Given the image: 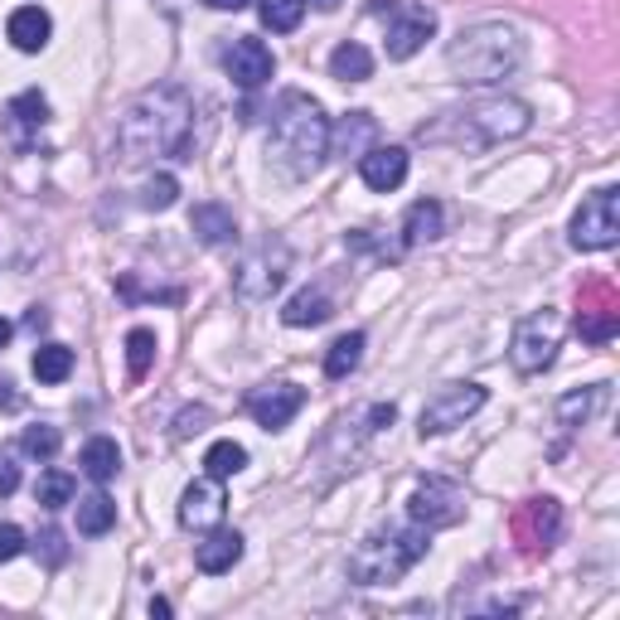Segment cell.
Here are the masks:
<instances>
[{
    "instance_id": "6da1fadb",
    "label": "cell",
    "mask_w": 620,
    "mask_h": 620,
    "mask_svg": "<svg viewBox=\"0 0 620 620\" xmlns=\"http://www.w3.org/2000/svg\"><path fill=\"white\" fill-rule=\"evenodd\" d=\"M189 127H195V97L185 87H151L137 103L121 112L117 127V151L127 165H145L155 155H175V161H195L189 155Z\"/></svg>"
},
{
    "instance_id": "7a4b0ae2",
    "label": "cell",
    "mask_w": 620,
    "mask_h": 620,
    "mask_svg": "<svg viewBox=\"0 0 620 620\" xmlns=\"http://www.w3.org/2000/svg\"><path fill=\"white\" fill-rule=\"evenodd\" d=\"M325 155H330V121L320 103H311L306 93H286L272 112V161L281 175L306 179L320 171Z\"/></svg>"
},
{
    "instance_id": "3957f363",
    "label": "cell",
    "mask_w": 620,
    "mask_h": 620,
    "mask_svg": "<svg viewBox=\"0 0 620 620\" xmlns=\"http://www.w3.org/2000/svg\"><path fill=\"white\" fill-rule=\"evenodd\" d=\"M534 112L518 97H484V103H470L460 112H446L442 121L422 127V141L436 145H470V151H484V145H500L510 137H524Z\"/></svg>"
},
{
    "instance_id": "277c9868",
    "label": "cell",
    "mask_w": 620,
    "mask_h": 620,
    "mask_svg": "<svg viewBox=\"0 0 620 620\" xmlns=\"http://www.w3.org/2000/svg\"><path fill=\"white\" fill-rule=\"evenodd\" d=\"M524 63V39L510 25H470L451 39L446 49V69L460 83H504L510 73H518Z\"/></svg>"
},
{
    "instance_id": "5b68a950",
    "label": "cell",
    "mask_w": 620,
    "mask_h": 620,
    "mask_svg": "<svg viewBox=\"0 0 620 620\" xmlns=\"http://www.w3.org/2000/svg\"><path fill=\"white\" fill-rule=\"evenodd\" d=\"M426 558V528H378L374 538H364L359 552L349 558V577L359 586H388L408 577L417 562Z\"/></svg>"
},
{
    "instance_id": "8992f818",
    "label": "cell",
    "mask_w": 620,
    "mask_h": 620,
    "mask_svg": "<svg viewBox=\"0 0 620 620\" xmlns=\"http://www.w3.org/2000/svg\"><path fill=\"white\" fill-rule=\"evenodd\" d=\"M558 344H562V315L543 306L514 325L510 359H514L518 374H543L552 359H558Z\"/></svg>"
},
{
    "instance_id": "52a82bcc",
    "label": "cell",
    "mask_w": 620,
    "mask_h": 620,
    "mask_svg": "<svg viewBox=\"0 0 620 620\" xmlns=\"http://www.w3.org/2000/svg\"><path fill=\"white\" fill-rule=\"evenodd\" d=\"M374 15L388 20V59H412L426 39L436 35V15L426 5H412V0H374Z\"/></svg>"
},
{
    "instance_id": "ba28073f",
    "label": "cell",
    "mask_w": 620,
    "mask_h": 620,
    "mask_svg": "<svg viewBox=\"0 0 620 620\" xmlns=\"http://www.w3.org/2000/svg\"><path fill=\"white\" fill-rule=\"evenodd\" d=\"M572 243H577L582 253H601V247L620 243V189L616 185H606L582 199L577 219H572Z\"/></svg>"
},
{
    "instance_id": "9c48e42d",
    "label": "cell",
    "mask_w": 620,
    "mask_h": 620,
    "mask_svg": "<svg viewBox=\"0 0 620 620\" xmlns=\"http://www.w3.org/2000/svg\"><path fill=\"white\" fill-rule=\"evenodd\" d=\"M408 514H412V524L417 528H451V524H460L466 518V490H460L456 480H422L412 490V500H408Z\"/></svg>"
},
{
    "instance_id": "30bf717a",
    "label": "cell",
    "mask_w": 620,
    "mask_h": 620,
    "mask_svg": "<svg viewBox=\"0 0 620 620\" xmlns=\"http://www.w3.org/2000/svg\"><path fill=\"white\" fill-rule=\"evenodd\" d=\"M510 534H514V543L528 552V558H543V552L562 538V504L558 500H524L514 510L510 518Z\"/></svg>"
},
{
    "instance_id": "8fae6325",
    "label": "cell",
    "mask_w": 620,
    "mask_h": 620,
    "mask_svg": "<svg viewBox=\"0 0 620 620\" xmlns=\"http://www.w3.org/2000/svg\"><path fill=\"white\" fill-rule=\"evenodd\" d=\"M577 335L586 344H611L620 335V296L611 281H586L577 296Z\"/></svg>"
},
{
    "instance_id": "7c38bea8",
    "label": "cell",
    "mask_w": 620,
    "mask_h": 620,
    "mask_svg": "<svg viewBox=\"0 0 620 620\" xmlns=\"http://www.w3.org/2000/svg\"><path fill=\"white\" fill-rule=\"evenodd\" d=\"M480 408H484V388H480V383H451V388H442L422 408V417H417V432H422V436H442V432H451V426L466 422V417H476Z\"/></svg>"
},
{
    "instance_id": "4fadbf2b",
    "label": "cell",
    "mask_w": 620,
    "mask_h": 620,
    "mask_svg": "<svg viewBox=\"0 0 620 620\" xmlns=\"http://www.w3.org/2000/svg\"><path fill=\"white\" fill-rule=\"evenodd\" d=\"M301 408H306V388H296V383H267V388L247 393V412H253L257 426H267V432H281Z\"/></svg>"
},
{
    "instance_id": "5bb4252c",
    "label": "cell",
    "mask_w": 620,
    "mask_h": 620,
    "mask_svg": "<svg viewBox=\"0 0 620 620\" xmlns=\"http://www.w3.org/2000/svg\"><path fill=\"white\" fill-rule=\"evenodd\" d=\"M281 281H286V247H277V257H272V243H267L262 253L247 257L238 267V296L243 301H272L281 291Z\"/></svg>"
},
{
    "instance_id": "9a60e30c",
    "label": "cell",
    "mask_w": 620,
    "mask_h": 620,
    "mask_svg": "<svg viewBox=\"0 0 620 620\" xmlns=\"http://www.w3.org/2000/svg\"><path fill=\"white\" fill-rule=\"evenodd\" d=\"M223 63H229V78L238 87H262L267 78H272L277 69V59H272V49H267L262 39H233L229 44V54H223Z\"/></svg>"
},
{
    "instance_id": "2e32d148",
    "label": "cell",
    "mask_w": 620,
    "mask_h": 620,
    "mask_svg": "<svg viewBox=\"0 0 620 620\" xmlns=\"http://www.w3.org/2000/svg\"><path fill=\"white\" fill-rule=\"evenodd\" d=\"M359 175H364L369 189L388 195V189H398L402 179H408V151H402V145H369V151L359 155Z\"/></svg>"
},
{
    "instance_id": "e0dca14e",
    "label": "cell",
    "mask_w": 620,
    "mask_h": 620,
    "mask_svg": "<svg viewBox=\"0 0 620 620\" xmlns=\"http://www.w3.org/2000/svg\"><path fill=\"white\" fill-rule=\"evenodd\" d=\"M219 518H223V490L213 476L195 480L185 494H179V524L185 528H199V534H204V528H213Z\"/></svg>"
},
{
    "instance_id": "ac0fdd59",
    "label": "cell",
    "mask_w": 620,
    "mask_h": 620,
    "mask_svg": "<svg viewBox=\"0 0 620 620\" xmlns=\"http://www.w3.org/2000/svg\"><path fill=\"white\" fill-rule=\"evenodd\" d=\"M243 558V534L238 528H213V534L199 543L195 562L199 572H209V577H219V572H233V562Z\"/></svg>"
},
{
    "instance_id": "d6986e66",
    "label": "cell",
    "mask_w": 620,
    "mask_h": 620,
    "mask_svg": "<svg viewBox=\"0 0 620 620\" xmlns=\"http://www.w3.org/2000/svg\"><path fill=\"white\" fill-rule=\"evenodd\" d=\"M49 15H44L39 5H20L15 15H10V44H15L20 54H39L44 44H49Z\"/></svg>"
},
{
    "instance_id": "ffe728a7",
    "label": "cell",
    "mask_w": 620,
    "mask_h": 620,
    "mask_svg": "<svg viewBox=\"0 0 620 620\" xmlns=\"http://www.w3.org/2000/svg\"><path fill=\"white\" fill-rule=\"evenodd\" d=\"M189 229H195L199 243L223 247V243H233L238 223H233V209H223V204H199L195 213H189Z\"/></svg>"
},
{
    "instance_id": "44dd1931",
    "label": "cell",
    "mask_w": 620,
    "mask_h": 620,
    "mask_svg": "<svg viewBox=\"0 0 620 620\" xmlns=\"http://www.w3.org/2000/svg\"><path fill=\"white\" fill-rule=\"evenodd\" d=\"M374 131L378 127H374L369 112H349L340 127H330V141H335V151H340V155H364L369 141H374Z\"/></svg>"
},
{
    "instance_id": "7402d4cb",
    "label": "cell",
    "mask_w": 620,
    "mask_h": 620,
    "mask_svg": "<svg viewBox=\"0 0 620 620\" xmlns=\"http://www.w3.org/2000/svg\"><path fill=\"white\" fill-rule=\"evenodd\" d=\"M330 73L340 78V83H364L369 73H374V54L364 49V44H354V39H344L340 49L330 54Z\"/></svg>"
},
{
    "instance_id": "603a6c76",
    "label": "cell",
    "mask_w": 620,
    "mask_h": 620,
    "mask_svg": "<svg viewBox=\"0 0 620 620\" xmlns=\"http://www.w3.org/2000/svg\"><path fill=\"white\" fill-rule=\"evenodd\" d=\"M330 315H335V306H330L325 291H301V296H291V306L281 311V320L296 325V330H306V325H325Z\"/></svg>"
},
{
    "instance_id": "cb8c5ba5",
    "label": "cell",
    "mask_w": 620,
    "mask_h": 620,
    "mask_svg": "<svg viewBox=\"0 0 620 620\" xmlns=\"http://www.w3.org/2000/svg\"><path fill=\"white\" fill-rule=\"evenodd\" d=\"M121 470V451H117V442H112V436H93V442L83 446V476L87 480H112Z\"/></svg>"
},
{
    "instance_id": "d4e9b609",
    "label": "cell",
    "mask_w": 620,
    "mask_h": 620,
    "mask_svg": "<svg viewBox=\"0 0 620 620\" xmlns=\"http://www.w3.org/2000/svg\"><path fill=\"white\" fill-rule=\"evenodd\" d=\"M402 233H408V243L442 238V204H436V199H417L408 209V219H402Z\"/></svg>"
},
{
    "instance_id": "484cf974",
    "label": "cell",
    "mask_w": 620,
    "mask_h": 620,
    "mask_svg": "<svg viewBox=\"0 0 620 620\" xmlns=\"http://www.w3.org/2000/svg\"><path fill=\"white\" fill-rule=\"evenodd\" d=\"M112 524H117V504H112L107 494H87V500H78V534L103 538Z\"/></svg>"
},
{
    "instance_id": "4316f807",
    "label": "cell",
    "mask_w": 620,
    "mask_h": 620,
    "mask_svg": "<svg viewBox=\"0 0 620 620\" xmlns=\"http://www.w3.org/2000/svg\"><path fill=\"white\" fill-rule=\"evenodd\" d=\"M359 359H364V335L349 330V335H340V340L330 344V354H325V374H330V378H349L359 369Z\"/></svg>"
},
{
    "instance_id": "83f0119b",
    "label": "cell",
    "mask_w": 620,
    "mask_h": 620,
    "mask_svg": "<svg viewBox=\"0 0 620 620\" xmlns=\"http://www.w3.org/2000/svg\"><path fill=\"white\" fill-rule=\"evenodd\" d=\"M73 374V349L69 344H39L35 349V378L39 383H63Z\"/></svg>"
},
{
    "instance_id": "f1b7e54d",
    "label": "cell",
    "mask_w": 620,
    "mask_h": 620,
    "mask_svg": "<svg viewBox=\"0 0 620 620\" xmlns=\"http://www.w3.org/2000/svg\"><path fill=\"white\" fill-rule=\"evenodd\" d=\"M73 476L69 470H44L39 484H35V504H44V510H63V504H73Z\"/></svg>"
},
{
    "instance_id": "f546056e",
    "label": "cell",
    "mask_w": 620,
    "mask_h": 620,
    "mask_svg": "<svg viewBox=\"0 0 620 620\" xmlns=\"http://www.w3.org/2000/svg\"><path fill=\"white\" fill-rule=\"evenodd\" d=\"M262 25L277 30V35H291V30L301 25V15H306V0H262Z\"/></svg>"
},
{
    "instance_id": "4dcf8cb0",
    "label": "cell",
    "mask_w": 620,
    "mask_h": 620,
    "mask_svg": "<svg viewBox=\"0 0 620 620\" xmlns=\"http://www.w3.org/2000/svg\"><path fill=\"white\" fill-rule=\"evenodd\" d=\"M155 364V330H131L127 335V374L145 378Z\"/></svg>"
},
{
    "instance_id": "1f68e13d",
    "label": "cell",
    "mask_w": 620,
    "mask_h": 620,
    "mask_svg": "<svg viewBox=\"0 0 620 620\" xmlns=\"http://www.w3.org/2000/svg\"><path fill=\"white\" fill-rule=\"evenodd\" d=\"M204 466H209L213 480H229V476H238V470L247 466V451L238 442H219V446H209Z\"/></svg>"
},
{
    "instance_id": "d6a6232c",
    "label": "cell",
    "mask_w": 620,
    "mask_h": 620,
    "mask_svg": "<svg viewBox=\"0 0 620 620\" xmlns=\"http://www.w3.org/2000/svg\"><path fill=\"white\" fill-rule=\"evenodd\" d=\"M20 446H25V456H35V460H54L59 456V446H63V436H59V426H25V436H20Z\"/></svg>"
},
{
    "instance_id": "836d02e7",
    "label": "cell",
    "mask_w": 620,
    "mask_h": 620,
    "mask_svg": "<svg viewBox=\"0 0 620 620\" xmlns=\"http://www.w3.org/2000/svg\"><path fill=\"white\" fill-rule=\"evenodd\" d=\"M5 117L20 121V127H44V121H49V103H44V93H35V87H30V93H20L15 103H10Z\"/></svg>"
},
{
    "instance_id": "e575fe53",
    "label": "cell",
    "mask_w": 620,
    "mask_h": 620,
    "mask_svg": "<svg viewBox=\"0 0 620 620\" xmlns=\"http://www.w3.org/2000/svg\"><path fill=\"white\" fill-rule=\"evenodd\" d=\"M601 402V388H586V393H568V398L558 402V417H562V426H577L592 417V408Z\"/></svg>"
},
{
    "instance_id": "d590c367",
    "label": "cell",
    "mask_w": 620,
    "mask_h": 620,
    "mask_svg": "<svg viewBox=\"0 0 620 620\" xmlns=\"http://www.w3.org/2000/svg\"><path fill=\"white\" fill-rule=\"evenodd\" d=\"M175 195H179V185H175V175H155L151 185H145V195H141V204L145 209H171L175 204Z\"/></svg>"
},
{
    "instance_id": "8d00e7d4",
    "label": "cell",
    "mask_w": 620,
    "mask_h": 620,
    "mask_svg": "<svg viewBox=\"0 0 620 620\" xmlns=\"http://www.w3.org/2000/svg\"><path fill=\"white\" fill-rule=\"evenodd\" d=\"M35 552H39L44 562H49V568H63V562H69V543H63L59 528H44L39 543H35Z\"/></svg>"
},
{
    "instance_id": "74e56055",
    "label": "cell",
    "mask_w": 620,
    "mask_h": 620,
    "mask_svg": "<svg viewBox=\"0 0 620 620\" xmlns=\"http://www.w3.org/2000/svg\"><path fill=\"white\" fill-rule=\"evenodd\" d=\"M20 552H25V534L15 524H0V562L20 558Z\"/></svg>"
},
{
    "instance_id": "f35d334b",
    "label": "cell",
    "mask_w": 620,
    "mask_h": 620,
    "mask_svg": "<svg viewBox=\"0 0 620 620\" xmlns=\"http://www.w3.org/2000/svg\"><path fill=\"white\" fill-rule=\"evenodd\" d=\"M20 490V466L10 451H0V494H15Z\"/></svg>"
},
{
    "instance_id": "ab89813d",
    "label": "cell",
    "mask_w": 620,
    "mask_h": 620,
    "mask_svg": "<svg viewBox=\"0 0 620 620\" xmlns=\"http://www.w3.org/2000/svg\"><path fill=\"white\" fill-rule=\"evenodd\" d=\"M204 422H209V412H204V408H189V412H179V426H175V436L204 432Z\"/></svg>"
},
{
    "instance_id": "60d3db41",
    "label": "cell",
    "mask_w": 620,
    "mask_h": 620,
    "mask_svg": "<svg viewBox=\"0 0 620 620\" xmlns=\"http://www.w3.org/2000/svg\"><path fill=\"white\" fill-rule=\"evenodd\" d=\"M25 325H30V330H35V335H39V330H49V311H44V306H35V311L25 315Z\"/></svg>"
},
{
    "instance_id": "b9f144b4",
    "label": "cell",
    "mask_w": 620,
    "mask_h": 620,
    "mask_svg": "<svg viewBox=\"0 0 620 620\" xmlns=\"http://www.w3.org/2000/svg\"><path fill=\"white\" fill-rule=\"evenodd\" d=\"M209 10H243V5H253V0H204Z\"/></svg>"
},
{
    "instance_id": "7bdbcfd3",
    "label": "cell",
    "mask_w": 620,
    "mask_h": 620,
    "mask_svg": "<svg viewBox=\"0 0 620 620\" xmlns=\"http://www.w3.org/2000/svg\"><path fill=\"white\" fill-rule=\"evenodd\" d=\"M10 335H15V330H10V320H0V349L10 344Z\"/></svg>"
},
{
    "instance_id": "ee69618b",
    "label": "cell",
    "mask_w": 620,
    "mask_h": 620,
    "mask_svg": "<svg viewBox=\"0 0 620 620\" xmlns=\"http://www.w3.org/2000/svg\"><path fill=\"white\" fill-rule=\"evenodd\" d=\"M315 10H340V0H311Z\"/></svg>"
}]
</instances>
